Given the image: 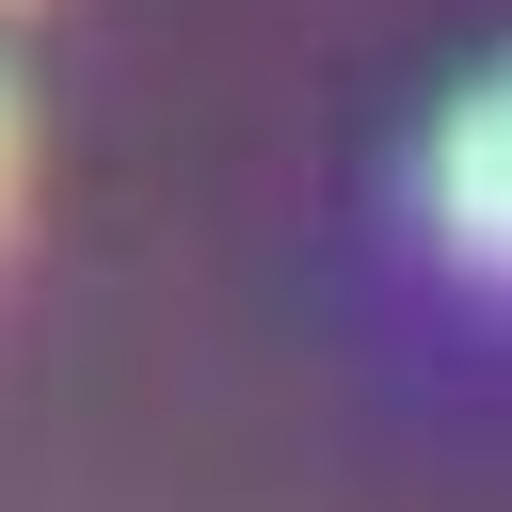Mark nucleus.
Instances as JSON below:
<instances>
[{"label": "nucleus", "instance_id": "obj_2", "mask_svg": "<svg viewBox=\"0 0 512 512\" xmlns=\"http://www.w3.org/2000/svg\"><path fill=\"white\" fill-rule=\"evenodd\" d=\"M0 208H16V96H0Z\"/></svg>", "mask_w": 512, "mask_h": 512}, {"label": "nucleus", "instance_id": "obj_1", "mask_svg": "<svg viewBox=\"0 0 512 512\" xmlns=\"http://www.w3.org/2000/svg\"><path fill=\"white\" fill-rule=\"evenodd\" d=\"M432 240H448L464 272H496V240H512V144H496V96H448V112H432Z\"/></svg>", "mask_w": 512, "mask_h": 512}]
</instances>
